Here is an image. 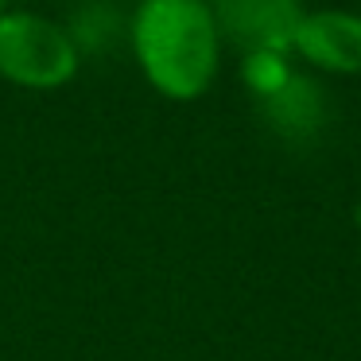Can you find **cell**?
<instances>
[{"instance_id": "cell-1", "label": "cell", "mask_w": 361, "mask_h": 361, "mask_svg": "<svg viewBox=\"0 0 361 361\" xmlns=\"http://www.w3.org/2000/svg\"><path fill=\"white\" fill-rule=\"evenodd\" d=\"M144 82L167 102H198L221 71V35L206 0H140L125 24Z\"/></svg>"}, {"instance_id": "cell-2", "label": "cell", "mask_w": 361, "mask_h": 361, "mask_svg": "<svg viewBox=\"0 0 361 361\" xmlns=\"http://www.w3.org/2000/svg\"><path fill=\"white\" fill-rule=\"evenodd\" d=\"M82 51L74 47L66 24L43 12L8 8L0 16V78L16 90L51 94L78 78Z\"/></svg>"}, {"instance_id": "cell-3", "label": "cell", "mask_w": 361, "mask_h": 361, "mask_svg": "<svg viewBox=\"0 0 361 361\" xmlns=\"http://www.w3.org/2000/svg\"><path fill=\"white\" fill-rule=\"evenodd\" d=\"M218 24L221 47L249 51H291L295 27L303 20V0H206Z\"/></svg>"}, {"instance_id": "cell-4", "label": "cell", "mask_w": 361, "mask_h": 361, "mask_svg": "<svg viewBox=\"0 0 361 361\" xmlns=\"http://www.w3.org/2000/svg\"><path fill=\"white\" fill-rule=\"evenodd\" d=\"M295 63L311 66L314 74L353 78L361 74V12L350 8H314L303 12L291 39Z\"/></svg>"}, {"instance_id": "cell-5", "label": "cell", "mask_w": 361, "mask_h": 361, "mask_svg": "<svg viewBox=\"0 0 361 361\" xmlns=\"http://www.w3.org/2000/svg\"><path fill=\"white\" fill-rule=\"evenodd\" d=\"M260 121L268 133L283 144H314L330 125V94L314 74L295 71L288 86H280L272 97L257 102Z\"/></svg>"}, {"instance_id": "cell-6", "label": "cell", "mask_w": 361, "mask_h": 361, "mask_svg": "<svg viewBox=\"0 0 361 361\" xmlns=\"http://www.w3.org/2000/svg\"><path fill=\"white\" fill-rule=\"evenodd\" d=\"M295 71L299 66L291 51H249V55H241V82L252 94V102L272 97L280 86H288Z\"/></svg>"}, {"instance_id": "cell-7", "label": "cell", "mask_w": 361, "mask_h": 361, "mask_svg": "<svg viewBox=\"0 0 361 361\" xmlns=\"http://www.w3.org/2000/svg\"><path fill=\"white\" fill-rule=\"evenodd\" d=\"M121 16L113 12V4H105V0H90V4H82L78 12H74V20L66 24V32H71L74 47L86 55V51H105L113 43V35H121Z\"/></svg>"}, {"instance_id": "cell-8", "label": "cell", "mask_w": 361, "mask_h": 361, "mask_svg": "<svg viewBox=\"0 0 361 361\" xmlns=\"http://www.w3.org/2000/svg\"><path fill=\"white\" fill-rule=\"evenodd\" d=\"M353 221H357V229H361V202H357V210H353Z\"/></svg>"}, {"instance_id": "cell-9", "label": "cell", "mask_w": 361, "mask_h": 361, "mask_svg": "<svg viewBox=\"0 0 361 361\" xmlns=\"http://www.w3.org/2000/svg\"><path fill=\"white\" fill-rule=\"evenodd\" d=\"M8 4H12V0H0V16H4V12H8Z\"/></svg>"}]
</instances>
